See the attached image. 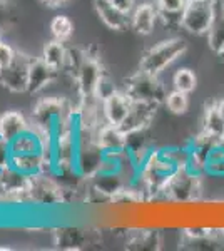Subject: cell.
Listing matches in <instances>:
<instances>
[{"mask_svg": "<svg viewBox=\"0 0 224 251\" xmlns=\"http://www.w3.org/2000/svg\"><path fill=\"white\" fill-rule=\"evenodd\" d=\"M87 241V234L84 229L75 226H66V228L55 229V245L60 250H80Z\"/></svg>", "mask_w": 224, "mask_h": 251, "instance_id": "cell-19", "label": "cell"}, {"mask_svg": "<svg viewBox=\"0 0 224 251\" xmlns=\"http://www.w3.org/2000/svg\"><path fill=\"white\" fill-rule=\"evenodd\" d=\"M32 176L20 173L14 166H7L0 171V200L12 203H28L27 194Z\"/></svg>", "mask_w": 224, "mask_h": 251, "instance_id": "cell-9", "label": "cell"}, {"mask_svg": "<svg viewBox=\"0 0 224 251\" xmlns=\"http://www.w3.org/2000/svg\"><path fill=\"white\" fill-rule=\"evenodd\" d=\"M74 124L75 106L64 97H44L32 109L30 126L50 137H55Z\"/></svg>", "mask_w": 224, "mask_h": 251, "instance_id": "cell-1", "label": "cell"}, {"mask_svg": "<svg viewBox=\"0 0 224 251\" xmlns=\"http://www.w3.org/2000/svg\"><path fill=\"white\" fill-rule=\"evenodd\" d=\"M216 0L189 2L182 10V29L194 35H207L214 20Z\"/></svg>", "mask_w": 224, "mask_h": 251, "instance_id": "cell-6", "label": "cell"}, {"mask_svg": "<svg viewBox=\"0 0 224 251\" xmlns=\"http://www.w3.org/2000/svg\"><path fill=\"white\" fill-rule=\"evenodd\" d=\"M52 69H55L57 72H62L66 67L67 60V46L62 40H50L47 42L42 49V55H40Z\"/></svg>", "mask_w": 224, "mask_h": 251, "instance_id": "cell-20", "label": "cell"}, {"mask_svg": "<svg viewBox=\"0 0 224 251\" xmlns=\"http://www.w3.org/2000/svg\"><path fill=\"white\" fill-rule=\"evenodd\" d=\"M94 7L105 25L111 30H125L131 27V14H125L121 9H117L111 0H94Z\"/></svg>", "mask_w": 224, "mask_h": 251, "instance_id": "cell-12", "label": "cell"}, {"mask_svg": "<svg viewBox=\"0 0 224 251\" xmlns=\"http://www.w3.org/2000/svg\"><path fill=\"white\" fill-rule=\"evenodd\" d=\"M50 32L54 39L66 42L72 35V32H74V24H72V20L67 15H55L50 22Z\"/></svg>", "mask_w": 224, "mask_h": 251, "instance_id": "cell-25", "label": "cell"}, {"mask_svg": "<svg viewBox=\"0 0 224 251\" xmlns=\"http://www.w3.org/2000/svg\"><path fill=\"white\" fill-rule=\"evenodd\" d=\"M12 20V10L7 0H0V30L9 27Z\"/></svg>", "mask_w": 224, "mask_h": 251, "instance_id": "cell-30", "label": "cell"}, {"mask_svg": "<svg viewBox=\"0 0 224 251\" xmlns=\"http://www.w3.org/2000/svg\"><path fill=\"white\" fill-rule=\"evenodd\" d=\"M0 42H2V39H0Z\"/></svg>", "mask_w": 224, "mask_h": 251, "instance_id": "cell-38", "label": "cell"}, {"mask_svg": "<svg viewBox=\"0 0 224 251\" xmlns=\"http://www.w3.org/2000/svg\"><path fill=\"white\" fill-rule=\"evenodd\" d=\"M67 2L69 0H42V3H46L50 9H60V7H64Z\"/></svg>", "mask_w": 224, "mask_h": 251, "instance_id": "cell-33", "label": "cell"}, {"mask_svg": "<svg viewBox=\"0 0 224 251\" xmlns=\"http://www.w3.org/2000/svg\"><path fill=\"white\" fill-rule=\"evenodd\" d=\"M164 104L171 114L181 116V114H186L187 109H189V97H187L186 92H181V91H177V89H174V91L168 92V97H166Z\"/></svg>", "mask_w": 224, "mask_h": 251, "instance_id": "cell-24", "label": "cell"}, {"mask_svg": "<svg viewBox=\"0 0 224 251\" xmlns=\"http://www.w3.org/2000/svg\"><path fill=\"white\" fill-rule=\"evenodd\" d=\"M27 200H28V203H34V204L55 206V204L66 203L67 196H66L64 186L60 184L52 174L40 173V174L32 176Z\"/></svg>", "mask_w": 224, "mask_h": 251, "instance_id": "cell-5", "label": "cell"}, {"mask_svg": "<svg viewBox=\"0 0 224 251\" xmlns=\"http://www.w3.org/2000/svg\"><path fill=\"white\" fill-rule=\"evenodd\" d=\"M202 131L213 136L214 139H224V114L219 102L206 107L204 116H202Z\"/></svg>", "mask_w": 224, "mask_h": 251, "instance_id": "cell-17", "label": "cell"}, {"mask_svg": "<svg viewBox=\"0 0 224 251\" xmlns=\"http://www.w3.org/2000/svg\"><path fill=\"white\" fill-rule=\"evenodd\" d=\"M159 20L157 5L152 3H141L131 12V29L139 35L152 34L156 22Z\"/></svg>", "mask_w": 224, "mask_h": 251, "instance_id": "cell-14", "label": "cell"}, {"mask_svg": "<svg viewBox=\"0 0 224 251\" xmlns=\"http://www.w3.org/2000/svg\"><path fill=\"white\" fill-rule=\"evenodd\" d=\"M10 164V148L3 137H0V171Z\"/></svg>", "mask_w": 224, "mask_h": 251, "instance_id": "cell-31", "label": "cell"}, {"mask_svg": "<svg viewBox=\"0 0 224 251\" xmlns=\"http://www.w3.org/2000/svg\"><path fill=\"white\" fill-rule=\"evenodd\" d=\"M159 12V20L162 22V25L168 29H182V10L181 12H171V10H161Z\"/></svg>", "mask_w": 224, "mask_h": 251, "instance_id": "cell-27", "label": "cell"}, {"mask_svg": "<svg viewBox=\"0 0 224 251\" xmlns=\"http://www.w3.org/2000/svg\"><path fill=\"white\" fill-rule=\"evenodd\" d=\"M221 233H223V238H224V226H223V228H221Z\"/></svg>", "mask_w": 224, "mask_h": 251, "instance_id": "cell-36", "label": "cell"}, {"mask_svg": "<svg viewBox=\"0 0 224 251\" xmlns=\"http://www.w3.org/2000/svg\"><path fill=\"white\" fill-rule=\"evenodd\" d=\"M219 106H221V109H223V114H224V99L221 100V102H219ZM223 143H224V139H223Z\"/></svg>", "mask_w": 224, "mask_h": 251, "instance_id": "cell-34", "label": "cell"}, {"mask_svg": "<svg viewBox=\"0 0 224 251\" xmlns=\"http://www.w3.org/2000/svg\"><path fill=\"white\" fill-rule=\"evenodd\" d=\"M116 91H117V87H116L114 79L111 77V74H109L107 71H104V74L100 75L99 82H97V86H96V92H94V96H96L99 100H104V99H107L111 94H114Z\"/></svg>", "mask_w": 224, "mask_h": 251, "instance_id": "cell-26", "label": "cell"}, {"mask_svg": "<svg viewBox=\"0 0 224 251\" xmlns=\"http://www.w3.org/2000/svg\"><path fill=\"white\" fill-rule=\"evenodd\" d=\"M207 44L216 54L221 55L224 52V3L219 0H216L214 20L209 32H207Z\"/></svg>", "mask_w": 224, "mask_h": 251, "instance_id": "cell-18", "label": "cell"}, {"mask_svg": "<svg viewBox=\"0 0 224 251\" xmlns=\"http://www.w3.org/2000/svg\"><path fill=\"white\" fill-rule=\"evenodd\" d=\"M157 106L149 102H137L132 100L131 109H129V114L125 117V121L121 124V129L127 134V132L134 131H142V129H148L150 123H152L154 116H156Z\"/></svg>", "mask_w": 224, "mask_h": 251, "instance_id": "cell-10", "label": "cell"}, {"mask_svg": "<svg viewBox=\"0 0 224 251\" xmlns=\"http://www.w3.org/2000/svg\"><path fill=\"white\" fill-rule=\"evenodd\" d=\"M27 129H30V121L20 111H5L0 114V137H3L7 143Z\"/></svg>", "mask_w": 224, "mask_h": 251, "instance_id": "cell-16", "label": "cell"}, {"mask_svg": "<svg viewBox=\"0 0 224 251\" xmlns=\"http://www.w3.org/2000/svg\"><path fill=\"white\" fill-rule=\"evenodd\" d=\"M111 2L117 7V9L125 12V14H131L134 10V7H136V0H111Z\"/></svg>", "mask_w": 224, "mask_h": 251, "instance_id": "cell-32", "label": "cell"}, {"mask_svg": "<svg viewBox=\"0 0 224 251\" xmlns=\"http://www.w3.org/2000/svg\"><path fill=\"white\" fill-rule=\"evenodd\" d=\"M57 75H59V72L49 66L42 57H35L30 66L27 92L28 94H39V92L44 91L49 84L54 82L57 79Z\"/></svg>", "mask_w": 224, "mask_h": 251, "instance_id": "cell-13", "label": "cell"}, {"mask_svg": "<svg viewBox=\"0 0 224 251\" xmlns=\"http://www.w3.org/2000/svg\"><path fill=\"white\" fill-rule=\"evenodd\" d=\"M189 2H207V0H189Z\"/></svg>", "mask_w": 224, "mask_h": 251, "instance_id": "cell-35", "label": "cell"}, {"mask_svg": "<svg viewBox=\"0 0 224 251\" xmlns=\"http://www.w3.org/2000/svg\"><path fill=\"white\" fill-rule=\"evenodd\" d=\"M187 0H156L157 9L161 10H171V12H181L184 10Z\"/></svg>", "mask_w": 224, "mask_h": 251, "instance_id": "cell-29", "label": "cell"}, {"mask_svg": "<svg viewBox=\"0 0 224 251\" xmlns=\"http://www.w3.org/2000/svg\"><path fill=\"white\" fill-rule=\"evenodd\" d=\"M206 174L214 177H224V143H218L207 156Z\"/></svg>", "mask_w": 224, "mask_h": 251, "instance_id": "cell-22", "label": "cell"}, {"mask_svg": "<svg viewBox=\"0 0 224 251\" xmlns=\"http://www.w3.org/2000/svg\"><path fill=\"white\" fill-rule=\"evenodd\" d=\"M122 91L131 97V100L149 102L157 107L164 104L166 97H168V91H166L164 84L159 80V75H152L142 71H137L136 74L129 75L125 79Z\"/></svg>", "mask_w": 224, "mask_h": 251, "instance_id": "cell-3", "label": "cell"}, {"mask_svg": "<svg viewBox=\"0 0 224 251\" xmlns=\"http://www.w3.org/2000/svg\"><path fill=\"white\" fill-rule=\"evenodd\" d=\"M131 97L125 94L124 91L117 89L114 94H111L107 99L102 100V114L104 121L109 124L119 126L125 121V117L129 114V109H131Z\"/></svg>", "mask_w": 224, "mask_h": 251, "instance_id": "cell-11", "label": "cell"}, {"mask_svg": "<svg viewBox=\"0 0 224 251\" xmlns=\"http://www.w3.org/2000/svg\"><path fill=\"white\" fill-rule=\"evenodd\" d=\"M96 139H97L99 148L102 149L105 154H109V152L125 151V132L122 131L119 126L104 123L97 129Z\"/></svg>", "mask_w": 224, "mask_h": 251, "instance_id": "cell-15", "label": "cell"}, {"mask_svg": "<svg viewBox=\"0 0 224 251\" xmlns=\"http://www.w3.org/2000/svg\"><path fill=\"white\" fill-rule=\"evenodd\" d=\"M161 245V236L154 229H136L127 240V246L134 250H156Z\"/></svg>", "mask_w": 224, "mask_h": 251, "instance_id": "cell-21", "label": "cell"}, {"mask_svg": "<svg viewBox=\"0 0 224 251\" xmlns=\"http://www.w3.org/2000/svg\"><path fill=\"white\" fill-rule=\"evenodd\" d=\"M15 54H17V49H14L10 44L7 42H0V69H5L12 60L15 59Z\"/></svg>", "mask_w": 224, "mask_h": 251, "instance_id": "cell-28", "label": "cell"}, {"mask_svg": "<svg viewBox=\"0 0 224 251\" xmlns=\"http://www.w3.org/2000/svg\"><path fill=\"white\" fill-rule=\"evenodd\" d=\"M202 194V176L181 168L166 184L162 196L174 204L196 203Z\"/></svg>", "mask_w": 224, "mask_h": 251, "instance_id": "cell-4", "label": "cell"}, {"mask_svg": "<svg viewBox=\"0 0 224 251\" xmlns=\"http://www.w3.org/2000/svg\"><path fill=\"white\" fill-rule=\"evenodd\" d=\"M187 50V42L181 37H171L150 47L139 62V71L159 75L169 66H173Z\"/></svg>", "mask_w": 224, "mask_h": 251, "instance_id": "cell-2", "label": "cell"}, {"mask_svg": "<svg viewBox=\"0 0 224 251\" xmlns=\"http://www.w3.org/2000/svg\"><path fill=\"white\" fill-rule=\"evenodd\" d=\"M96 47L87 49V55H85L82 66L79 67L75 77H74V84L77 89V94L80 97H87V96H94L96 92V86L99 82L100 75L104 74V66L100 62V55L99 52H94Z\"/></svg>", "mask_w": 224, "mask_h": 251, "instance_id": "cell-8", "label": "cell"}, {"mask_svg": "<svg viewBox=\"0 0 224 251\" xmlns=\"http://www.w3.org/2000/svg\"><path fill=\"white\" fill-rule=\"evenodd\" d=\"M173 84H174V89H177V91H181V92H186V94H189V92H193L194 89H196L198 77H196V74H194L193 69L182 67V69H179L176 74H174Z\"/></svg>", "mask_w": 224, "mask_h": 251, "instance_id": "cell-23", "label": "cell"}, {"mask_svg": "<svg viewBox=\"0 0 224 251\" xmlns=\"http://www.w3.org/2000/svg\"><path fill=\"white\" fill-rule=\"evenodd\" d=\"M35 57L25 54V52L17 50L15 59L5 69H0V84L7 91L20 94L27 92L28 86V74H30V66Z\"/></svg>", "mask_w": 224, "mask_h": 251, "instance_id": "cell-7", "label": "cell"}, {"mask_svg": "<svg viewBox=\"0 0 224 251\" xmlns=\"http://www.w3.org/2000/svg\"><path fill=\"white\" fill-rule=\"evenodd\" d=\"M221 55H223V57H224V52H223V54H221Z\"/></svg>", "mask_w": 224, "mask_h": 251, "instance_id": "cell-37", "label": "cell"}]
</instances>
